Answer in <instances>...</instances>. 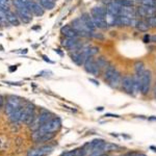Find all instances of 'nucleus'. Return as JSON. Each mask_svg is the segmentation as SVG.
I'll list each match as a JSON object with an SVG mask.
<instances>
[{
  "instance_id": "nucleus-1",
  "label": "nucleus",
  "mask_w": 156,
  "mask_h": 156,
  "mask_svg": "<svg viewBox=\"0 0 156 156\" xmlns=\"http://www.w3.org/2000/svg\"><path fill=\"white\" fill-rule=\"evenodd\" d=\"M12 4L16 7V12L19 19L23 23H29L32 19V12L25 6V4L21 0H12Z\"/></svg>"
},
{
  "instance_id": "nucleus-2",
  "label": "nucleus",
  "mask_w": 156,
  "mask_h": 156,
  "mask_svg": "<svg viewBox=\"0 0 156 156\" xmlns=\"http://www.w3.org/2000/svg\"><path fill=\"white\" fill-rule=\"evenodd\" d=\"M71 26L78 32L79 37H92L93 31L87 27V25L85 24V22H84V20L82 19V17H79V18H76V19L73 20Z\"/></svg>"
},
{
  "instance_id": "nucleus-3",
  "label": "nucleus",
  "mask_w": 156,
  "mask_h": 156,
  "mask_svg": "<svg viewBox=\"0 0 156 156\" xmlns=\"http://www.w3.org/2000/svg\"><path fill=\"white\" fill-rule=\"evenodd\" d=\"M60 125H62V122H60V120L58 118H53V119L48 121L47 123H45L44 125H42V126L37 130H36V131L40 132V133L56 132L60 128Z\"/></svg>"
},
{
  "instance_id": "nucleus-4",
  "label": "nucleus",
  "mask_w": 156,
  "mask_h": 156,
  "mask_svg": "<svg viewBox=\"0 0 156 156\" xmlns=\"http://www.w3.org/2000/svg\"><path fill=\"white\" fill-rule=\"evenodd\" d=\"M151 83H152V73L150 70L146 69L144 74L140 76V94L147 96L150 92Z\"/></svg>"
},
{
  "instance_id": "nucleus-5",
  "label": "nucleus",
  "mask_w": 156,
  "mask_h": 156,
  "mask_svg": "<svg viewBox=\"0 0 156 156\" xmlns=\"http://www.w3.org/2000/svg\"><path fill=\"white\" fill-rule=\"evenodd\" d=\"M83 67H84V70L89 73V74L95 75V76L101 74L102 70L98 67L97 62H96V59L94 58V56H90L89 58H87V60H85L83 64Z\"/></svg>"
},
{
  "instance_id": "nucleus-6",
  "label": "nucleus",
  "mask_w": 156,
  "mask_h": 156,
  "mask_svg": "<svg viewBox=\"0 0 156 156\" xmlns=\"http://www.w3.org/2000/svg\"><path fill=\"white\" fill-rule=\"evenodd\" d=\"M121 87L128 95H134L133 93V75H124L122 78Z\"/></svg>"
},
{
  "instance_id": "nucleus-7",
  "label": "nucleus",
  "mask_w": 156,
  "mask_h": 156,
  "mask_svg": "<svg viewBox=\"0 0 156 156\" xmlns=\"http://www.w3.org/2000/svg\"><path fill=\"white\" fill-rule=\"evenodd\" d=\"M20 105H21V100L17 96H9L7 99L6 105H5V112L7 115H11L14 110H16Z\"/></svg>"
},
{
  "instance_id": "nucleus-8",
  "label": "nucleus",
  "mask_w": 156,
  "mask_h": 156,
  "mask_svg": "<svg viewBox=\"0 0 156 156\" xmlns=\"http://www.w3.org/2000/svg\"><path fill=\"white\" fill-rule=\"evenodd\" d=\"M9 120H11L12 123L25 122V107L20 105L16 110H14V112L9 115Z\"/></svg>"
},
{
  "instance_id": "nucleus-9",
  "label": "nucleus",
  "mask_w": 156,
  "mask_h": 156,
  "mask_svg": "<svg viewBox=\"0 0 156 156\" xmlns=\"http://www.w3.org/2000/svg\"><path fill=\"white\" fill-rule=\"evenodd\" d=\"M53 147L51 146H43V147L37 148V149H31L28 151L27 155L28 156H46L49 153L52 152Z\"/></svg>"
},
{
  "instance_id": "nucleus-10",
  "label": "nucleus",
  "mask_w": 156,
  "mask_h": 156,
  "mask_svg": "<svg viewBox=\"0 0 156 156\" xmlns=\"http://www.w3.org/2000/svg\"><path fill=\"white\" fill-rule=\"evenodd\" d=\"M122 78H123L122 74L117 70V71L114 73V75H112L106 82L112 89H119L121 87V83H122Z\"/></svg>"
},
{
  "instance_id": "nucleus-11",
  "label": "nucleus",
  "mask_w": 156,
  "mask_h": 156,
  "mask_svg": "<svg viewBox=\"0 0 156 156\" xmlns=\"http://www.w3.org/2000/svg\"><path fill=\"white\" fill-rule=\"evenodd\" d=\"M36 108L32 104H28L25 106V123L26 124H31L34 122V120L36 119Z\"/></svg>"
},
{
  "instance_id": "nucleus-12",
  "label": "nucleus",
  "mask_w": 156,
  "mask_h": 156,
  "mask_svg": "<svg viewBox=\"0 0 156 156\" xmlns=\"http://www.w3.org/2000/svg\"><path fill=\"white\" fill-rule=\"evenodd\" d=\"M60 32H62L66 37H79L78 32L73 28L71 25H65V26H62V29H60Z\"/></svg>"
},
{
  "instance_id": "nucleus-13",
  "label": "nucleus",
  "mask_w": 156,
  "mask_h": 156,
  "mask_svg": "<svg viewBox=\"0 0 156 156\" xmlns=\"http://www.w3.org/2000/svg\"><path fill=\"white\" fill-rule=\"evenodd\" d=\"M6 18L7 21H9V24H12L14 26H19L20 23H21V20L19 19L17 12H12L11 9L6 12Z\"/></svg>"
},
{
  "instance_id": "nucleus-14",
  "label": "nucleus",
  "mask_w": 156,
  "mask_h": 156,
  "mask_svg": "<svg viewBox=\"0 0 156 156\" xmlns=\"http://www.w3.org/2000/svg\"><path fill=\"white\" fill-rule=\"evenodd\" d=\"M106 9L101 6H95L90 9V16L97 18H105L106 17Z\"/></svg>"
},
{
  "instance_id": "nucleus-15",
  "label": "nucleus",
  "mask_w": 156,
  "mask_h": 156,
  "mask_svg": "<svg viewBox=\"0 0 156 156\" xmlns=\"http://www.w3.org/2000/svg\"><path fill=\"white\" fill-rule=\"evenodd\" d=\"M102 150L104 153L106 152H118V151L122 150V147L115 145V144H112V143H104L102 146Z\"/></svg>"
},
{
  "instance_id": "nucleus-16",
  "label": "nucleus",
  "mask_w": 156,
  "mask_h": 156,
  "mask_svg": "<svg viewBox=\"0 0 156 156\" xmlns=\"http://www.w3.org/2000/svg\"><path fill=\"white\" fill-rule=\"evenodd\" d=\"M135 28L140 32H146L149 30V25H148L146 19H140L136 20V23H135Z\"/></svg>"
},
{
  "instance_id": "nucleus-17",
  "label": "nucleus",
  "mask_w": 156,
  "mask_h": 156,
  "mask_svg": "<svg viewBox=\"0 0 156 156\" xmlns=\"http://www.w3.org/2000/svg\"><path fill=\"white\" fill-rule=\"evenodd\" d=\"M92 18H93V21H94V24H95V26H96V28L106 29L108 27V24L105 18H97V17H92Z\"/></svg>"
},
{
  "instance_id": "nucleus-18",
  "label": "nucleus",
  "mask_w": 156,
  "mask_h": 156,
  "mask_svg": "<svg viewBox=\"0 0 156 156\" xmlns=\"http://www.w3.org/2000/svg\"><path fill=\"white\" fill-rule=\"evenodd\" d=\"M134 72L135 74L138 75V76H142L143 74H144V72L146 71V68H145V64L142 62V60H136V62H134Z\"/></svg>"
},
{
  "instance_id": "nucleus-19",
  "label": "nucleus",
  "mask_w": 156,
  "mask_h": 156,
  "mask_svg": "<svg viewBox=\"0 0 156 156\" xmlns=\"http://www.w3.org/2000/svg\"><path fill=\"white\" fill-rule=\"evenodd\" d=\"M81 17H82V19L84 20V22H85V24L87 25V27H89L92 31H95V30H96V26H95V24H94L92 16H90V14H87V12H85V14L82 15Z\"/></svg>"
},
{
  "instance_id": "nucleus-20",
  "label": "nucleus",
  "mask_w": 156,
  "mask_h": 156,
  "mask_svg": "<svg viewBox=\"0 0 156 156\" xmlns=\"http://www.w3.org/2000/svg\"><path fill=\"white\" fill-rule=\"evenodd\" d=\"M31 12H32V15H34V16L40 17V16H43V15H44L45 9H44V7H43L41 4L39 3V2L34 1V6H32Z\"/></svg>"
},
{
  "instance_id": "nucleus-21",
  "label": "nucleus",
  "mask_w": 156,
  "mask_h": 156,
  "mask_svg": "<svg viewBox=\"0 0 156 156\" xmlns=\"http://www.w3.org/2000/svg\"><path fill=\"white\" fill-rule=\"evenodd\" d=\"M133 93L134 95L140 93V77L138 75H133Z\"/></svg>"
},
{
  "instance_id": "nucleus-22",
  "label": "nucleus",
  "mask_w": 156,
  "mask_h": 156,
  "mask_svg": "<svg viewBox=\"0 0 156 156\" xmlns=\"http://www.w3.org/2000/svg\"><path fill=\"white\" fill-rule=\"evenodd\" d=\"M39 3L44 7V9H54L55 6V0H39Z\"/></svg>"
},
{
  "instance_id": "nucleus-23",
  "label": "nucleus",
  "mask_w": 156,
  "mask_h": 156,
  "mask_svg": "<svg viewBox=\"0 0 156 156\" xmlns=\"http://www.w3.org/2000/svg\"><path fill=\"white\" fill-rule=\"evenodd\" d=\"M96 62H97L98 67H99L101 70H105L108 66H109V62H108L106 60V58H105V57H103V56L98 57V58L96 59Z\"/></svg>"
},
{
  "instance_id": "nucleus-24",
  "label": "nucleus",
  "mask_w": 156,
  "mask_h": 156,
  "mask_svg": "<svg viewBox=\"0 0 156 156\" xmlns=\"http://www.w3.org/2000/svg\"><path fill=\"white\" fill-rule=\"evenodd\" d=\"M143 5V4H142ZM144 7L145 12H146V15L147 17H150V16H154L156 15V6H149V5H143Z\"/></svg>"
},
{
  "instance_id": "nucleus-25",
  "label": "nucleus",
  "mask_w": 156,
  "mask_h": 156,
  "mask_svg": "<svg viewBox=\"0 0 156 156\" xmlns=\"http://www.w3.org/2000/svg\"><path fill=\"white\" fill-rule=\"evenodd\" d=\"M12 3V0H0V7H2L4 11L7 12L11 9Z\"/></svg>"
},
{
  "instance_id": "nucleus-26",
  "label": "nucleus",
  "mask_w": 156,
  "mask_h": 156,
  "mask_svg": "<svg viewBox=\"0 0 156 156\" xmlns=\"http://www.w3.org/2000/svg\"><path fill=\"white\" fill-rule=\"evenodd\" d=\"M0 22H1L2 25L9 24V21H7V18H6V12L4 11L2 7H0Z\"/></svg>"
},
{
  "instance_id": "nucleus-27",
  "label": "nucleus",
  "mask_w": 156,
  "mask_h": 156,
  "mask_svg": "<svg viewBox=\"0 0 156 156\" xmlns=\"http://www.w3.org/2000/svg\"><path fill=\"white\" fill-rule=\"evenodd\" d=\"M120 5L122 6H133L134 7V1L133 0H115Z\"/></svg>"
},
{
  "instance_id": "nucleus-28",
  "label": "nucleus",
  "mask_w": 156,
  "mask_h": 156,
  "mask_svg": "<svg viewBox=\"0 0 156 156\" xmlns=\"http://www.w3.org/2000/svg\"><path fill=\"white\" fill-rule=\"evenodd\" d=\"M146 21H147L149 27H153V28H155L156 27V15H154V16L147 17V18H146Z\"/></svg>"
},
{
  "instance_id": "nucleus-29",
  "label": "nucleus",
  "mask_w": 156,
  "mask_h": 156,
  "mask_svg": "<svg viewBox=\"0 0 156 156\" xmlns=\"http://www.w3.org/2000/svg\"><path fill=\"white\" fill-rule=\"evenodd\" d=\"M60 156H80V150H74V151H67L62 153Z\"/></svg>"
},
{
  "instance_id": "nucleus-30",
  "label": "nucleus",
  "mask_w": 156,
  "mask_h": 156,
  "mask_svg": "<svg viewBox=\"0 0 156 156\" xmlns=\"http://www.w3.org/2000/svg\"><path fill=\"white\" fill-rule=\"evenodd\" d=\"M92 37H95V39H98V40H103L104 39V37H103V34H100V32H95V31H93L92 32Z\"/></svg>"
},
{
  "instance_id": "nucleus-31",
  "label": "nucleus",
  "mask_w": 156,
  "mask_h": 156,
  "mask_svg": "<svg viewBox=\"0 0 156 156\" xmlns=\"http://www.w3.org/2000/svg\"><path fill=\"white\" fill-rule=\"evenodd\" d=\"M151 41V37L149 36V34H145L144 37V42L145 43H149Z\"/></svg>"
},
{
  "instance_id": "nucleus-32",
  "label": "nucleus",
  "mask_w": 156,
  "mask_h": 156,
  "mask_svg": "<svg viewBox=\"0 0 156 156\" xmlns=\"http://www.w3.org/2000/svg\"><path fill=\"white\" fill-rule=\"evenodd\" d=\"M89 80L90 82H93V83H94L95 85H99V81H97L96 79H93V78H89Z\"/></svg>"
},
{
  "instance_id": "nucleus-33",
  "label": "nucleus",
  "mask_w": 156,
  "mask_h": 156,
  "mask_svg": "<svg viewBox=\"0 0 156 156\" xmlns=\"http://www.w3.org/2000/svg\"><path fill=\"white\" fill-rule=\"evenodd\" d=\"M105 117H110V118H120V115H112V114H107V115H105Z\"/></svg>"
},
{
  "instance_id": "nucleus-34",
  "label": "nucleus",
  "mask_w": 156,
  "mask_h": 156,
  "mask_svg": "<svg viewBox=\"0 0 156 156\" xmlns=\"http://www.w3.org/2000/svg\"><path fill=\"white\" fill-rule=\"evenodd\" d=\"M135 154V152H128V153H125V154L121 155V156H133Z\"/></svg>"
},
{
  "instance_id": "nucleus-35",
  "label": "nucleus",
  "mask_w": 156,
  "mask_h": 156,
  "mask_svg": "<svg viewBox=\"0 0 156 156\" xmlns=\"http://www.w3.org/2000/svg\"><path fill=\"white\" fill-rule=\"evenodd\" d=\"M151 42H153V43H155V44H156V34L151 36Z\"/></svg>"
},
{
  "instance_id": "nucleus-36",
  "label": "nucleus",
  "mask_w": 156,
  "mask_h": 156,
  "mask_svg": "<svg viewBox=\"0 0 156 156\" xmlns=\"http://www.w3.org/2000/svg\"><path fill=\"white\" fill-rule=\"evenodd\" d=\"M3 103H4V99H3V97L0 96V108L2 107V105H3Z\"/></svg>"
},
{
  "instance_id": "nucleus-37",
  "label": "nucleus",
  "mask_w": 156,
  "mask_h": 156,
  "mask_svg": "<svg viewBox=\"0 0 156 156\" xmlns=\"http://www.w3.org/2000/svg\"><path fill=\"white\" fill-rule=\"evenodd\" d=\"M133 156H147V155L144 154V153H136V152H135V154Z\"/></svg>"
},
{
  "instance_id": "nucleus-38",
  "label": "nucleus",
  "mask_w": 156,
  "mask_h": 156,
  "mask_svg": "<svg viewBox=\"0 0 156 156\" xmlns=\"http://www.w3.org/2000/svg\"><path fill=\"white\" fill-rule=\"evenodd\" d=\"M153 92H154V97L156 98V81H155V84H154V90H153Z\"/></svg>"
},
{
  "instance_id": "nucleus-39",
  "label": "nucleus",
  "mask_w": 156,
  "mask_h": 156,
  "mask_svg": "<svg viewBox=\"0 0 156 156\" xmlns=\"http://www.w3.org/2000/svg\"><path fill=\"white\" fill-rule=\"evenodd\" d=\"M96 109H97V110H99V112H101V110H103V107H101V106H100V107H97Z\"/></svg>"
},
{
  "instance_id": "nucleus-40",
  "label": "nucleus",
  "mask_w": 156,
  "mask_h": 156,
  "mask_svg": "<svg viewBox=\"0 0 156 156\" xmlns=\"http://www.w3.org/2000/svg\"><path fill=\"white\" fill-rule=\"evenodd\" d=\"M99 156H109V155H108L107 153H102V154H101V155H99Z\"/></svg>"
},
{
  "instance_id": "nucleus-41",
  "label": "nucleus",
  "mask_w": 156,
  "mask_h": 156,
  "mask_svg": "<svg viewBox=\"0 0 156 156\" xmlns=\"http://www.w3.org/2000/svg\"><path fill=\"white\" fill-rule=\"evenodd\" d=\"M0 25H2V24H1V22H0Z\"/></svg>"
},
{
  "instance_id": "nucleus-42",
  "label": "nucleus",
  "mask_w": 156,
  "mask_h": 156,
  "mask_svg": "<svg viewBox=\"0 0 156 156\" xmlns=\"http://www.w3.org/2000/svg\"><path fill=\"white\" fill-rule=\"evenodd\" d=\"M27 156H28V155H27Z\"/></svg>"
}]
</instances>
